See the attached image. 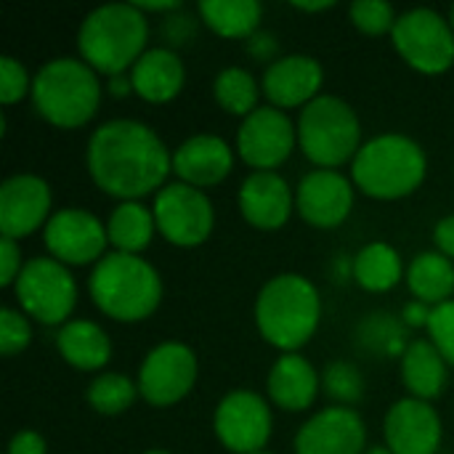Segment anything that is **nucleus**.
Listing matches in <instances>:
<instances>
[{"instance_id": "obj_7", "label": "nucleus", "mask_w": 454, "mask_h": 454, "mask_svg": "<svg viewBox=\"0 0 454 454\" xmlns=\"http://www.w3.org/2000/svg\"><path fill=\"white\" fill-rule=\"evenodd\" d=\"M298 144L317 168L335 170L362 149V122L343 98L319 96L301 109Z\"/></svg>"}, {"instance_id": "obj_36", "label": "nucleus", "mask_w": 454, "mask_h": 454, "mask_svg": "<svg viewBox=\"0 0 454 454\" xmlns=\"http://www.w3.org/2000/svg\"><path fill=\"white\" fill-rule=\"evenodd\" d=\"M428 340L439 348V354L454 367V301H447L431 311L428 319Z\"/></svg>"}, {"instance_id": "obj_43", "label": "nucleus", "mask_w": 454, "mask_h": 454, "mask_svg": "<svg viewBox=\"0 0 454 454\" xmlns=\"http://www.w3.org/2000/svg\"><path fill=\"white\" fill-rule=\"evenodd\" d=\"M431 306L420 303V301H412L407 309H404V325L410 327H428V319H431Z\"/></svg>"}, {"instance_id": "obj_42", "label": "nucleus", "mask_w": 454, "mask_h": 454, "mask_svg": "<svg viewBox=\"0 0 454 454\" xmlns=\"http://www.w3.org/2000/svg\"><path fill=\"white\" fill-rule=\"evenodd\" d=\"M434 239L442 255H447L450 261H454V215H444L436 229H434Z\"/></svg>"}, {"instance_id": "obj_21", "label": "nucleus", "mask_w": 454, "mask_h": 454, "mask_svg": "<svg viewBox=\"0 0 454 454\" xmlns=\"http://www.w3.org/2000/svg\"><path fill=\"white\" fill-rule=\"evenodd\" d=\"M234 168V152L231 146L213 133H200L186 138L173 152V173L181 184H189L194 189H207L221 184Z\"/></svg>"}, {"instance_id": "obj_31", "label": "nucleus", "mask_w": 454, "mask_h": 454, "mask_svg": "<svg viewBox=\"0 0 454 454\" xmlns=\"http://www.w3.org/2000/svg\"><path fill=\"white\" fill-rule=\"evenodd\" d=\"M136 396H141L138 394V383H133L128 375H120V372L98 375L88 386V391H85L88 404L98 415H120V412L133 407Z\"/></svg>"}, {"instance_id": "obj_40", "label": "nucleus", "mask_w": 454, "mask_h": 454, "mask_svg": "<svg viewBox=\"0 0 454 454\" xmlns=\"http://www.w3.org/2000/svg\"><path fill=\"white\" fill-rule=\"evenodd\" d=\"M5 454H48V444L37 431H19L8 442Z\"/></svg>"}, {"instance_id": "obj_12", "label": "nucleus", "mask_w": 454, "mask_h": 454, "mask_svg": "<svg viewBox=\"0 0 454 454\" xmlns=\"http://www.w3.org/2000/svg\"><path fill=\"white\" fill-rule=\"evenodd\" d=\"M213 428L229 452H263L271 436V410L266 399L253 391H231L218 402Z\"/></svg>"}, {"instance_id": "obj_6", "label": "nucleus", "mask_w": 454, "mask_h": 454, "mask_svg": "<svg viewBox=\"0 0 454 454\" xmlns=\"http://www.w3.org/2000/svg\"><path fill=\"white\" fill-rule=\"evenodd\" d=\"M428 173L426 152L402 133H383L362 144L351 162L354 184L372 200H402L412 194Z\"/></svg>"}, {"instance_id": "obj_49", "label": "nucleus", "mask_w": 454, "mask_h": 454, "mask_svg": "<svg viewBox=\"0 0 454 454\" xmlns=\"http://www.w3.org/2000/svg\"><path fill=\"white\" fill-rule=\"evenodd\" d=\"M450 27L454 29V5H452V11H450Z\"/></svg>"}, {"instance_id": "obj_45", "label": "nucleus", "mask_w": 454, "mask_h": 454, "mask_svg": "<svg viewBox=\"0 0 454 454\" xmlns=\"http://www.w3.org/2000/svg\"><path fill=\"white\" fill-rule=\"evenodd\" d=\"M144 13H176L181 11L178 0H165V3H136Z\"/></svg>"}, {"instance_id": "obj_2", "label": "nucleus", "mask_w": 454, "mask_h": 454, "mask_svg": "<svg viewBox=\"0 0 454 454\" xmlns=\"http://www.w3.org/2000/svg\"><path fill=\"white\" fill-rule=\"evenodd\" d=\"M149 21L136 3H106L90 11L77 29L80 59L98 74L114 77L133 69L149 51Z\"/></svg>"}, {"instance_id": "obj_5", "label": "nucleus", "mask_w": 454, "mask_h": 454, "mask_svg": "<svg viewBox=\"0 0 454 454\" xmlns=\"http://www.w3.org/2000/svg\"><path fill=\"white\" fill-rule=\"evenodd\" d=\"M35 112L53 128L74 130L93 120L101 104L98 72L82 59H51L32 77Z\"/></svg>"}, {"instance_id": "obj_37", "label": "nucleus", "mask_w": 454, "mask_h": 454, "mask_svg": "<svg viewBox=\"0 0 454 454\" xmlns=\"http://www.w3.org/2000/svg\"><path fill=\"white\" fill-rule=\"evenodd\" d=\"M27 93H32V80L21 61L13 56H0V101L5 106L21 101Z\"/></svg>"}, {"instance_id": "obj_39", "label": "nucleus", "mask_w": 454, "mask_h": 454, "mask_svg": "<svg viewBox=\"0 0 454 454\" xmlns=\"http://www.w3.org/2000/svg\"><path fill=\"white\" fill-rule=\"evenodd\" d=\"M245 48H247V53H250L255 61L274 64V61H277V51H279V40H277L271 32H263V29H258L253 37H247Z\"/></svg>"}, {"instance_id": "obj_48", "label": "nucleus", "mask_w": 454, "mask_h": 454, "mask_svg": "<svg viewBox=\"0 0 454 454\" xmlns=\"http://www.w3.org/2000/svg\"><path fill=\"white\" fill-rule=\"evenodd\" d=\"M144 454H170V452H165V450H149V452H144Z\"/></svg>"}, {"instance_id": "obj_27", "label": "nucleus", "mask_w": 454, "mask_h": 454, "mask_svg": "<svg viewBox=\"0 0 454 454\" xmlns=\"http://www.w3.org/2000/svg\"><path fill=\"white\" fill-rule=\"evenodd\" d=\"M197 11L215 35L231 40L253 37L263 19V5L258 0H202Z\"/></svg>"}, {"instance_id": "obj_44", "label": "nucleus", "mask_w": 454, "mask_h": 454, "mask_svg": "<svg viewBox=\"0 0 454 454\" xmlns=\"http://www.w3.org/2000/svg\"><path fill=\"white\" fill-rule=\"evenodd\" d=\"M106 90L112 93V96H128L130 90H133V82H130V72H125V74H114V77H109V85H106Z\"/></svg>"}, {"instance_id": "obj_50", "label": "nucleus", "mask_w": 454, "mask_h": 454, "mask_svg": "<svg viewBox=\"0 0 454 454\" xmlns=\"http://www.w3.org/2000/svg\"><path fill=\"white\" fill-rule=\"evenodd\" d=\"M255 454H271V452H255Z\"/></svg>"}, {"instance_id": "obj_29", "label": "nucleus", "mask_w": 454, "mask_h": 454, "mask_svg": "<svg viewBox=\"0 0 454 454\" xmlns=\"http://www.w3.org/2000/svg\"><path fill=\"white\" fill-rule=\"evenodd\" d=\"M351 277L370 293H388L404 277L402 255L386 242H370L356 253Z\"/></svg>"}, {"instance_id": "obj_30", "label": "nucleus", "mask_w": 454, "mask_h": 454, "mask_svg": "<svg viewBox=\"0 0 454 454\" xmlns=\"http://www.w3.org/2000/svg\"><path fill=\"white\" fill-rule=\"evenodd\" d=\"M213 96L221 104L223 112L229 114H239L247 117L258 109V96L261 88L255 82V77L242 69V67H226L218 72L215 82H213Z\"/></svg>"}, {"instance_id": "obj_41", "label": "nucleus", "mask_w": 454, "mask_h": 454, "mask_svg": "<svg viewBox=\"0 0 454 454\" xmlns=\"http://www.w3.org/2000/svg\"><path fill=\"white\" fill-rule=\"evenodd\" d=\"M165 37L170 40V45H184L192 35H194V21L189 16H181L178 11L170 13L165 19V27H162Z\"/></svg>"}, {"instance_id": "obj_47", "label": "nucleus", "mask_w": 454, "mask_h": 454, "mask_svg": "<svg viewBox=\"0 0 454 454\" xmlns=\"http://www.w3.org/2000/svg\"><path fill=\"white\" fill-rule=\"evenodd\" d=\"M364 454H394V452H391L388 447H383V444H380V447H370Z\"/></svg>"}, {"instance_id": "obj_8", "label": "nucleus", "mask_w": 454, "mask_h": 454, "mask_svg": "<svg viewBox=\"0 0 454 454\" xmlns=\"http://www.w3.org/2000/svg\"><path fill=\"white\" fill-rule=\"evenodd\" d=\"M13 293L21 311L48 327H64L77 303L74 277L61 261L51 255L29 258L13 285Z\"/></svg>"}, {"instance_id": "obj_28", "label": "nucleus", "mask_w": 454, "mask_h": 454, "mask_svg": "<svg viewBox=\"0 0 454 454\" xmlns=\"http://www.w3.org/2000/svg\"><path fill=\"white\" fill-rule=\"evenodd\" d=\"M154 231V213L141 202H120L106 221V234L109 245H114V253L138 255L152 245Z\"/></svg>"}, {"instance_id": "obj_13", "label": "nucleus", "mask_w": 454, "mask_h": 454, "mask_svg": "<svg viewBox=\"0 0 454 454\" xmlns=\"http://www.w3.org/2000/svg\"><path fill=\"white\" fill-rule=\"evenodd\" d=\"M298 128L277 106H258L237 133V152L253 170H277L295 149Z\"/></svg>"}, {"instance_id": "obj_15", "label": "nucleus", "mask_w": 454, "mask_h": 454, "mask_svg": "<svg viewBox=\"0 0 454 454\" xmlns=\"http://www.w3.org/2000/svg\"><path fill=\"white\" fill-rule=\"evenodd\" d=\"M51 186L35 173H16L0 184V234L24 239L51 221Z\"/></svg>"}, {"instance_id": "obj_25", "label": "nucleus", "mask_w": 454, "mask_h": 454, "mask_svg": "<svg viewBox=\"0 0 454 454\" xmlns=\"http://www.w3.org/2000/svg\"><path fill=\"white\" fill-rule=\"evenodd\" d=\"M447 359L431 340H412L402 354V380L412 399L431 402L447 388Z\"/></svg>"}, {"instance_id": "obj_1", "label": "nucleus", "mask_w": 454, "mask_h": 454, "mask_svg": "<svg viewBox=\"0 0 454 454\" xmlns=\"http://www.w3.org/2000/svg\"><path fill=\"white\" fill-rule=\"evenodd\" d=\"M85 165L101 192L122 202H138L165 186L173 170V154L149 125L122 117L93 130Z\"/></svg>"}, {"instance_id": "obj_26", "label": "nucleus", "mask_w": 454, "mask_h": 454, "mask_svg": "<svg viewBox=\"0 0 454 454\" xmlns=\"http://www.w3.org/2000/svg\"><path fill=\"white\" fill-rule=\"evenodd\" d=\"M407 285L415 301L436 309L454 295V261L439 250L418 253L407 269Z\"/></svg>"}, {"instance_id": "obj_18", "label": "nucleus", "mask_w": 454, "mask_h": 454, "mask_svg": "<svg viewBox=\"0 0 454 454\" xmlns=\"http://www.w3.org/2000/svg\"><path fill=\"white\" fill-rule=\"evenodd\" d=\"M386 447L394 454H436L442 447V418L420 399H402L386 415Z\"/></svg>"}, {"instance_id": "obj_11", "label": "nucleus", "mask_w": 454, "mask_h": 454, "mask_svg": "<svg viewBox=\"0 0 454 454\" xmlns=\"http://www.w3.org/2000/svg\"><path fill=\"white\" fill-rule=\"evenodd\" d=\"M136 383L152 407H173L197 383V356L186 343L165 340L144 356Z\"/></svg>"}, {"instance_id": "obj_9", "label": "nucleus", "mask_w": 454, "mask_h": 454, "mask_svg": "<svg viewBox=\"0 0 454 454\" xmlns=\"http://www.w3.org/2000/svg\"><path fill=\"white\" fill-rule=\"evenodd\" d=\"M399 56L423 74H442L454 64V29L434 8H412L391 32Z\"/></svg>"}, {"instance_id": "obj_14", "label": "nucleus", "mask_w": 454, "mask_h": 454, "mask_svg": "<svg viewBox=\"0 0 454 454\" xmlns=\"http://www.w3.org/2000/svg\"><path fill=\"white\" fill-rule=\"evenodd\" d=\"M45 247L51 258L61 261L64 266H85L98 263L104 258L109 234L106 226L82 207H61L51 215L43 229Z\"/></svg>"}, {"instance_id": "obj_10", "label": "nucleus", "mask_w": 454, "mask_h": 454, "mask_svg": "<svg viewBox=\"0 0 454 454\" xmlns=\"http://www.w3.org/2000/svg\"><path fill=\"white\" fill-rule=\"evenodd\" d=\"M154 223L157 231L176 247L202 245L215 226V207L202 189L189 184H165L154 194Z\"/></svg>"}, {"instance_id": "obj_4", "label": "nucleus", "mask_w": 454, "mask_h": 454, "mask_svg": "<svg viewBox=\"0 0 454 454\" xmlns=\"http://www.w3.org/2000/svg\"><path fill=\"white\" fill-rule=\"evenodd\" d=\"M88 290L101 314L117 322H141L162 301V279L141 255L106 253L90 271Z\"/></svg>"}, {"instance_id": "obj_24", "label": "nucleus", "mask_w": 454, "mask_h": 454, "mask_svg": "<svg viewBox=\"0 0 454 454\" xmlns=\"http://www.w3.org/2000/svg\"><path fill=\"white\" fill-rule=\"evenodd\" d=\"M56 348L67 364L82 372H96L112 359V340L104 327L90 319H72L56 335Z\"/></svg>"}, {"instance_id": "obj_33", "label": "nucleus", "mask_w": 454, "mask_h": 454, "mask_svg": "<svg viewBox=\"0 0 454 454\" xmlns=\"http://www.w3.org/2000/svg\"><path fill=\"white\" fill-rule=\"evenodd\" d=\"M359 338L372 351H386V354H394V351L404 354L407 351L404 338H402V325L391 314H372V317H367V322L359 327Z\"/></svg>"}, {"instance_id": "obj_38", "label": "nucleus", "mask_w": 454, "mask_h": 454, "mask_svg": "<svg viewBox=\"0 0 454 454\" xmlns=\"http://www.w3.org/2000/svg\"><path fill=\"white\" fill-rule=\"evenodd\" d=\"M21 269H24V263H21V250H19L16 239L0 237V287H13Z\"/></svg>"}, {"instance_id": "obj_46", "label": "nucleus", "mask_w": 454, "mask_h": 454, "mask_svg": "<svg viewBox=\"0 0 454 454\" xmlns=\"http://www.w3.org/2000/svg\"><path fill=\"white\" fill-rule=\"evenodd\" d=\"M335 3L333 0H319V3H303V0H293V8L298 11H309V13H319V11H327L333 8Z\"/></svg>"}, {"instance_id": "obj_35", "label": "nucleus", "mask_w": 454, "mask_h": 454, "mask_svg": "<svg viewBox=\"0 0 454 454\" xmlns=\"http://www.w3.org/2000/svg\"><path fill=\"white\" fill-rule=\"evenodd\" d=\"M29 340H32V327L27 314L5 306L0 311V354L16 356L29 346Z\"/></svg>"}, {"instance_id": "obj_23", "label": "nucleus", "mask_w": 454, "mask_h": 454, "mask_svg": "<svg viewBox=\"0 0 454 454\" xmlns=\"http://www.w3.org/2000/svg\"><path fill=\"white\" fill-rule=\"evenodd\" d=\"M269 399L285 412H303L314 404L319 394V375L309 359L301 354H285L274 362L269 380Z\"/></svg>"}, {"instance_id": "obj_16", "label": "nucleus", "mask_w": 454, "mask_h": 454, "mask_svg": "<svg viewBox=\"0 0 454 454\" xmlns=\"http://www.w3.org/2000/svg\"><path fill=\"white\" fill-rule=\"evenodd\" d=\"M367 428L356 410L327 407L306 420L295 436V454H364Z\"/></svg>"}, {"instance_id": "obj_22", "label": "nucleus", "mask_w": 454, "mask_h": 454, "mask_svg": "<svg viewBox=\"0 0 454 454\" xmlns=\"http://www.w3.org/2000/svg\"><path fill=\"white\" fill-rule=\"evenodd\" d=\"M186 80V69L181 56L173 48H149L130 69L133 93H138L149 104L173 101Z\"/></svg>"}, {"instance_id": "obj_17", "label": "nucleus", "mask_w": 454, "mask_h": 454, "mask_svg": "<svg viewBox=\"0 0 454 454\" xmlns=\"http://www.w3.org/2000/svg\"><path fill=\"white\" fill-rule=\"evenodd\" d=\"M295 205L306 223L317 229H335L354 210V186L338 170L317 168L298 184Z\"/></svg>"}, {"instance_id": "obj_3", "label": "nucleus", "mask_w": 454, "mask_h": 454, "mask_svg": "<svg viewBox=\"0 0 454 454\" xmlns=\"http://www.w3.org/2000/svg\"><path fill=\"white\" fill-rule=\"evenodd\" d=\"M322 319V301L317 287L301 274H277L269 279L255 301V325L271 346L285 354H298Z\"/></svg>"}, {"instance_id": "obj_19", "label": "nucleus", "mask_w": 454, "mask_h": 454, "mask_svg": "<svg viewBox=\"0 0 454 454\" xmlns=\"http://www.w3.org/2000/svg\"><path fill=\"white\" fill-rule=\"evenodd\" d=\"M325 82V69L314 56L303 53H290L279 56L274 64L266 67L263 72V93L277 109H295V106H309L314 98H319V88Z\"/></svg>"}, {"instance_id": "obj_20", "label": "nucleus", "mask_w": 454, "mask_h": 454, "mask_svg": "<svg viewBox=\"0 0 454 454\" xmlns=\"http://www.w3.org/2000/svg\"><path fill=\"white\" fill-rule=\"evenodd\" d=\"M293 207L295 194L277 170H253L239 186V210L255 229H282L293 215Z\"/></svg>"}, {"instance_id": "obj_32", "label": "nucleus", "mask_w": 454, "mask_h": 454, "mask_svg": "<svg viewBox=\"0 0 454 454\" xmlns=\"http://www.w3.org/2000/svg\"><path fill=\"white\" fill-rule=\"evenodd\" d=\"M322 386L330 399H335L340 407H351L364 396V378L351 362H333L327 364L322 375Z\"/></svg>"}, {"instance_id": "obj_34", "label": "nucleus", "mask_w": 454, "mask_h": 454, "mask_svg": "<svg viewBox=\"0 0 454 454\" xmlns=\"http://www.w3.org/2000/svg\"><path fill=\"white\" fill-rule=\"evenodd\" d=\"M351 21L364 35H386L396 27V11L386 0H356L351 3Z\"/></svg>"}]
</instances>
